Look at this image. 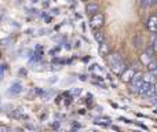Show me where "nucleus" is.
<instances>
[{
	"label": "nucleus",
	"instance_id": "1",
	"mask_svg": "<svg viewBox=\"0 0 157 132\" xmlns=\"http://www.w3.org/2000/svg\"><path fill=\"white\" fill-rule=\"evenodd\" d=\"M109 65H110V69L114 74L117 76H121L124 72L127 70V66L124 63V61L121 59V57L118 54H112L109 57Z\"/></svg>",
	"mask_w": 157,
	"mask_h": 132
},
{
	"label": "nucleus",
	"instance_id": "2",
	"mask_svg": "<svg viewBox=\"0 0 157 132\" xmlns=\"http://www.w3.org/2000/svg\"><path fill=\"white\" fill-rule=\"evenodd\" d=\"M103 19L105 18L101 13L95 14V15H92L90 19V26L92 28V29H98V28H101L102 25H103Z\"/></svg>",
	"mask_w": 157,
	"mask_h": 132
},
{
	"label": "nucleus",
	"instance_id": "3",
	"mask_svg": "<svg viewBox=\"0 0 157 132\" xmlns=\"http://www.w3.org/2000/svg\"><path fill=\"white\" fill-rule=\"evenodd\" d=\"M135 73H136V72L134 70V68H127V70L120 76L121 81H124V82H131L132 80H134Z\"/></svg>",
	"mask_w": 157,
	"mask_h": 132
},
{
	"label": "nucleus",
	"instance_id": "4",
	"mask_svg": "<svg viewBox=\"0 0 157 132\" xmlns=\"http://www.w3.org/2000/svg\"><path fill=\"white\" fill-rule=\"evenodd\" d=\"M143 82H145L143 77L142 79H138V80H132L131 81V91L132 92H135V94H139V90H140V87L143 85Z\"/></svg>",
	"mask_w": 157,
	"mask_h": 132
},
{
	"label": "nucleus",
	"instance_id": "5",
	"mask_svg": "<svg viewBox=\"0 0 157 132\" xmlns=\"http://www.w3.org/2000/svg\"><path fill=\"white\" fill-rule=\"evenodd\" d=\"M21 92H22V85L19 84V82H13L10 90H8V95H13V96L18 95V94H21Z\"/></svg>",
	"mask_w": 157,
	"mask_h": 132
},
{
	"label": "nucleus",
	"instance_id": "6",
	"mask_svg": "<svg viewBox=\"0 0 157 132\" xmlns=\"http://www.w3.org/2000/svg\"><path fill=\"white\" fill-rule=\"evenodd\" d=\"M148 29L150 30L151 33H157V16L151 15L148 21Z\"/></svg>",
	"mask_w": 157,
	"mask_h": 132
},
{
	"label": "nucleus",
	"instance_id": "7",
	"mask_svg": "<svg viewBox=\"0 0 157 132\" xmlns=\"http://www.w3.org/2000/svg\"><path fill=\"white\" fill-rule=\"evenodd\" d=\"M99 55H101V57H107V55H110V47L106 41L99 44Z\"/></svg>",
	"mask_w": 157,
	"mask_h": 132
},
{
	"label": "nucleus",
	"instance_id": "8",
	"mask_svg": "<svg viewBox=\"0 0 157 132\" xmlns=\"http://www.w3.org/2000/svg\"><path fill=\"white\" fill-rule=\"evenodd\" d=\"M85 11H87L88 14H91V15H95L99 11V6L95 4V3H90V4H87V7H85Z\"/></svg>",
	"mask_w": 157,
	"mask_h": 132
},
{
	"label": "nucleus",
	"instance_id": "9",
	"mask_svg": "<svg viewBox=\"0 0 157 132\" xmlns=\"http://www.w3.org/2000/svg\"><path fill=\"white\" fill-rule=\"evenodd\" d=\"M139 59H140V62H142L143 65L148 66L149 63H150L151 61H153V57H151L150 54H148V52L145 51V52H142V54H140V58H139Z\"/></svg>",
	"mask_w": 157,
	"mask_h": 132
},
{
	"label": "nucleus",
	"instance_id": "10",
	"mask_svg": "<svg viewBox=\"0 0 157 132\" xmlns=\"http://www.w3.org/2000/svg\"><path fill=\"white\" fill-rule=\"evenodd\" d=\"M153 87V84L151 82H148V81H145L143 82V85L140 87V90H139V95H142V96H145L146 94L150 91V88Z\"/></svg>",
	"mask_w": 157,
	"mask_h": 132
},
{
	"label": "nucleus",
	"instance_id": "11",
	"mask_svg": "<svg viewBox=\"0 0 157 132\" xmlns=\"http://www.w3.org/2000/svg\"><path fill=\"white\" fill-rule=\"evenodd\" d=\"M11 116H13L14 118H24V117H26V116L24 114V110H22V109L13 110V113H11Z\"/></svg>",
	"mask_w": 157,
	"mask_h": 132
},
{
	"label": "nucleus",
	"instance_id": "12",
	"mask_svg": "<svg viewBox=\"0 0 157 132\" xmlns=\"http://www.w3.org/2000/svg\"><path fill=\"white\" fill-rule=\"evenodd\" d=\"M95 40L98 41L99 44L103 43V41H105V35H103V33H101V32H96L95 33Z\"/></svg>",
	"mask_w": 157,
	"mask_h": 132
},
{
	"label": "nucleus",
	"instance_id": "13",
	"mask_svg": "<svg viewBox=\"0 0 157 132\" xmlns=\"http://www.w3.org/2000/svg\"><path fill=\"white\" fill-rule=\"evenodd\" d=\"M148 69H149V72H156L157 70V62L151 61V62L148 65Z\"/></svg>",
	"mask_w": 157,
	"mask_h": 132
},
{
	"label": "nucleus",
	"instance_id": "14",
	"mask_svg": "<svg viewBox=\"0 0 157 132\" xmlns=\"http://www.w3.org/2000/svg\"><path fill=\"white\" fill-rule=\"evenodd\" d=\"M151 3H153V0H142V2H140V7H149V6L151 4Z\"/></svg>",
	"mask_w": 157,
	"mask_h": 132
},
{
	"label": "nucleus",
	"instance_id": "15",
	"mask_svg": "<svg viewBox=\"0 0 157 132\" xmlns=\"http://www.w3.org/2000/svg\"><path fill=\"white\" fill-rule=\"evenodd\" d=\"M151 47H153L154 51H157V35L153 36V40H151Z\"/></svg>",
	"mask_w": 157,
	"mask_h": 132
},
{
	"label": "nucleus",
	"instance_id": "16",
	"mask_svg": "<svg viewBox=\"0 0 157 132\" xmlns=\"http://www.w3.org/2000/svg\"><path fill=\"white\" fill-rule=\"evenodd\" d=\"M11 41H13V40H11V38H10V37H6V38H2V44H3V46H8V44H10V43H11Z\"/></svg>",
	"mask_w": 157,
	"mask_h": 132
},
{
	"label": "nucleus",
	"instance_id": "17",
	"mask_svg": "<svg viewBox=\"0 0 157 132\" xmlns=\"http://www.w3.org/2000/svg\"><path fill=\"white\" fill-rule=\"evenodd\" d=\"M0 132H13V131H11V128H8V127L2 125L0 127Z\"/></svg>",
	"mask_w": 157,
	"mask_h": 132
},
{
	"label": "nucleus",
	"instance_id": "18",
	"mask_svg": "<svg viewBox=\"0 0 157 132\" xmlns=\"http://www.w3.org/2000/svg\"><path fill=\"white\" fill-rule=\"evenodd\" d=\"M4 70H6V65L3 63V65L0 66V76H2V79L4 77Z\"/></svg>",
	"mask_w": 157,
	"mask_h": 132
},
{
	"label": "nucleus",
	"instance_id": "19",
	"mask_svg": "<svg viewBox=\"0 0 157 132\" xmlns=\"http://www.w3.org/2000/svg\"><path fill=\"white\" fill-rule=\"evenodd\" d=\"M19 74H21V76H26L28 70H26V69H19Z\"/></svg>",
	"mask_w": 157,
	"mask_h": 132
},
{
	"label": "nucleus",
	"instance_id": "20",
	"mask_svg": "<svg viewBox=\"0 0 157 132\" xmlns=\"http://www.w3.org/2000/svg\"><path fill=\"white\" fill-rule=\"evenodd\" d=\"M145 51L148 52V54H150L151 57H153V50H151V48H148V50H145Z\"/></svg>",
	"mask_w": 157,
	"mask_h": 132
},
{
	"label": "nucleus",
	"instance_id": "21",
	"mask_svg": "<svg viewBox=\"0 0 157 132\" xmlns=\"http://www.w3.org/2000/svg\"><path fill=\"white\" fill-rule=\"evenodd\" d=\"M112 128L114 129V131H117V132H120V128H117V127H114V125H112Z\"/></svg>",
	"mask_w": 157,
	"mask_h": 132
},
{
	"label": "nucleus",
	"instance_id": "22",
	"mask_svg": "<svg viewBox=\"0 0 157 132\" xmlns=\"http://www.w3.org/2000/svg\"><path fill=\"white\" fill-rule=\"evenodd\" d=\"M80 92H81V90H80V88H79V90H74V94H80Z\"/></svg>",
	"mask_w": 157,
	"mask_h": 132
},
{
	"label": "nucleus",
	"instance_id": "23",
	"mask_svg": "<svg viewBox=\"0 0 157 132\" xmlns=\"http://www.w3.org/2000/svg\"><path fill=\"white\" fill-rule=\"evenodd\" d=\"M154 90H156V95H157V82L154 84Z\"/></svg>",
	"mask_w": 157,
	"mask_h": 132
},
{
	"label": "nucleus",
	"instance_id": "24",
	"mask_svg": "<svg viewBox=\"0 0 157 132\" xmlns=\"http://www.w3.org/2000/svg\"><path fill=\"white\" fill-rule=\"evenodd\" d=\"M30 2H32V3H37L39 0H30Z\"/></svg>",
	"mask_w": 157,
	"mask_h": 132
},
{
	"label": "nucleus",
	"instance_id": "25",
	"mask_svg": "<svg viewBox=\"0 0 157 132\" xmlns=\"http://www.w3.org/2000/svg\"><path fill=\"white\" fill-rule=\"evenodd\" d=\"M151 73H153V74H154V76H156V74H157V70H156V72H151Z\"/></svg>",
	"mask_w": 157,
	"mask_h": 132
},
{
	"label": "nucleus",
	"instance_id": "26",
	"mask_svg": "<svg viewBox=\"0 0 157 132\" xmlns=\"http://www.w3.org/2000/svg\"><path fill=\"white\" fill-rule=\"evenodd\" d=\"M83 2H85V0H83Z\"/></svg>",
	"mask_w": 157,
	"mask_h": 132
}]
</instances>
